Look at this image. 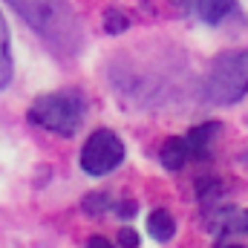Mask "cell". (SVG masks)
Masks as SVG:
<instances>
[{"label":"cell","instance_id":"obj_17","mask_svg":"<svg viewBox=\"0 0 248 248\" xmlns=\"http://www.w3.org/2000/svg\"><path fill=\"white\" fill-rule=\"evenodd\" d=\"M176 3H179V6H182V9H190V6H193V3H196V0H176Z\"/></svg>","mask_w":248,"mask_h":248},{"label":"cell","instance_id":"obj_11","mask_svg":"<svg viewBox=\"0 0 248 248\" xmlns=\"http://www.w3.org/2000/svg\"><path fill=\"white\" fill-rule=\"evenodd\" d=\"M127 26H130V20H127V15H124L122 9H107V15H104V29H107L110 35H122Z\"/></svg>","mask_w":248,"mask_h":248},{"label":"cell","instance_id":"obj_14","mask_svg":"<svg viewBox=\"0 0 248 248\" xmlns=\"http://www.w3.org/2000/svg\"><path fill=\"white\" fill-rule=\"evenodd\" d=\"M119 214H122V219H133L136 217V202H122L119 205Z\"/></svg>","mask_w":248,"mask_h":248},{"label":"cell","instance_id":"obj_1","mask_svg":"<svg viewBox=\"0 0 248 248\" xmlns=\"http://www.w3.org/2000/svg\"><path fill=\"white\" fill-rule=\"evenodd\" d=\"M41 38L55 49L75 52L78 46V20L69 9V0H6Z\"/></svg>","mask_w":248,"mask_h":248},{"label":"cell","instance_id":"obj_16","mask_svg":"<svg viewBox=\"0 0 248 248\" xmlns=\"http://www.w3.org/2000/svg\"><path fill=\"white\" fill-rule=\"evenodd\" d=\"M0 44H9V26H6L3 15H0Z\"/></svg>","mask_w":248,"mask_h":248},{"label":"cell","instance_id":"obj_12","mask_svg":"<svg viewBox=\"0 0 248 248\" xmlns=\"http://www.w3.org/2000/svg\"><path fill=\"white\" fill-rule=\"evenodd\" d=\"M12 81V55H9V44H0V90H6Z\"/></svg>","mask_w":248,"mask_h":248},{"label":"cell","instance_id":"obj_9","mask_svg":"<svg viewBox=\"0 0 248 248\" xmlns=\"http://www.w3.org/2000/svg\"><path fill=\"white\" fill-rule=\"evenodd\" d=\"M237 0H199V15L205 23H219L231 15Z\"/></svg>","mask_w":248,"mask_h":248},{"label":"cell","instance_id":"obj_3","mask_svg":"<svg viewBox=\"0 0 248 248\" xmlns=\"http://www.w3.org/2000/svg\"><path fill=\"white\" fill-rule=\"evenodd\" d=\"M81 119H84V104L75 93L41 95L29 110V122L44 130H52L58 136H72L81 127Z\"/></svg>","mask_w":248,"mask_h":248},{"label":"cell","instance_id":"obj_10","mask_svg":"<svg viewBox=\"0 0 248 248\" xmlns=\"http://www.w3.org/2000/svg\"><path fill=\"white\" fill-rule=\"evenodd\" d=\"M81 208H84V211H87L90 217H101V214H104V211L110 208V199H107V196H104L101 190H93V193H90V196H87V199L81 202Z\"/></svg>","mask_w":248,"mask_h":248},{"label":"cell","instance_id":"obj_2","mask_svg":"<svg viewBox=\"0 0 248 248\" xmlns=\"http://www.w3.org/2000/svg\"><path fill=\"white\" fill-rule=\"evenodd\" d=\"M248 93V52H225L205 75V98L211 104H234Z\"/></svg>","mask_w":248,"mask_h":248},{"label":"cell","instance_id":"obj_15","mask_svg":"<svg viewBox=\"0 0 248 248\" xmlns=\"http://www.w3.org/2000/svg\"><path fill=\"white\" fill-rule=\"evenodd\" d=\"M87 248H113V243H110V240H104V237H90Z\"/></svg>","mask_w":248,"mask_h":248},{"label":"cell","instance_id":"obj_5","mask_svg":"<svg viewBox=\"0 0 248 248\" xmlns=\"http://www.w3.org/2000/svg\"><path fill=\"white\" fill-rule=\"evenodd\" d=\"M208 228L217 231V234H246L248 231V211H240V208L217 211L214 219L208 222Z\"/></svg>","mask_w":248,"mask_h":248},{"label":"cell","instance_id":"obj_6","mask_svg":"<svg viewBox=\"0 0 248 248\" xmlns=\"http://www.w3.org/2000/svg\"><path fill=\"white\" fill-rule=\"evenodd\" d=\"M219 133V124L217 122H208V124H199V127H193L190 133H187V150H190V156H196V159H205L208 156V147H211V139Z\"/></svg>","mask_w":248,"mask_h":248},{"label":"cell","instance_id":"obj_8","mask_svg":"<svg viewBox=\"0 0 248 248\" xmlns=\"http://www.w3.org/2000/svg\"><path fill=\"white\" fill-rule=\"evenodd\" d=\"M147 231L153 234V240L168 243V240L176 234V222H173V217H170L165 208H159V211H153V214L147 217Z\"/></svg>","mask_w":248,"mask_h":248},{"label":"cell","instance_id":"obj_7","mask_svg":"<svg viewBox=\"0 0 248 248\" xmlns=\"http://www.w3.org/2000/svg\"><path fill=\"white\" fill-rule=\"evenodd\" d=\"M187 156H190L187 141H185V139H179V136L168 139V141H165V147H162V153H159V159H162V165H165L168 170H182V165H185Z\"/></svg>","mask_w":248,"mask_h":248},{"label":"cell","instance_id":"obj_13","mask_svg":"<svg viewBox=\"0 0 248 248\" xmlns=\"http://www.w3.org/2000/svg\"><path fill=\"white\" fill-rule=\"evenodd\" d=\"M119 243H122L124 248H136L139 246V234H136L133 228H122V231H119Z\"/></svg>","mask_w":248,"mask_h":248},{"label":"cell","instance_id":"obj_18","mask_svg":"<svg viewBox=\"0 0 248 248\" xmlns=\"http://www.w3.org/2000/svg\"><path fill=\"white\" fill-rule=\"evenodd\" d=\"M219 248H243V246H219Z\"/></svg>","mask_w":248,"mask_h":248},{"label":"cell","instance_id":"obj_4","mask_svg":"<svg viewBox=\"0 0 248 248\" xmlns=\"http://www.w3.org/2000/svg\"><path fill=\"white\" fill-rule=\"evenodd\" d=\"M124 159V144L113 130H95L84 150H81V168L90 176H104L113 168H119Z\"/></svg>","mask_w":248,"mask_h":248}]
</instances>
